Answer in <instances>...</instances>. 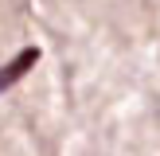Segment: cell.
Segmentation results:
<instances>
[{
	"label": "cell",
	"instance_id": "obj_1",
	"mask_svg": "<svg viewBox=\"0 0 160 156\" xmlns=\"http://www.w3.org/2000/svg\"><path fill=\"white\" fill-rule=\"evenodd\" d=\"M35 62H39V47H23V51L16 55L12 62H4V66H0V94L12 90V86L20 82V78L28 74L31 66H35Z\"/></svg>",
	"mask_w": 160,
	"mask_h": 156
}]
</instances>
